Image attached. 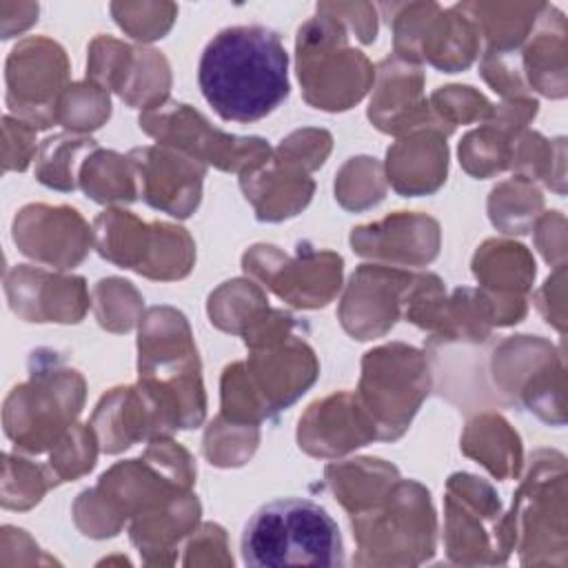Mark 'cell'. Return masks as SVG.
<instances>
[{
    "label": "cell",
    "mask_w": 568,
    "mask_h": 568,
    "mask_svg": "<svg viewBox=\"0 0 568 568\" xmlns=\"http://www.w3.org/2000/svg\"><path fill=\"white\" fill-rule=\"evenodd\" d=\"M240 546L244 564L253 568L344 566V541L335 519L302 497L275 499L255 510Z\"/></svg>",
    "instance_id": "2"
},
{
    "label": "cell",
    "mask_w": 568,
    "mask_h": 568,
    "mask_svg": "<svg viewBox=\"0 0 568 568\" xmlns=\"http://www.w3.org/2000/svg\"><path fill=\"white\" fill-rule=\"evenodd\" d=\"M379 71V84L368 106V118L379 131L402 133L410 126L426 124L428 129L448 135L439 120L426 109L419 69L399 60H384Z\"/></svg>",
    "instance_id": "19"
},
{
    "label": "cell",
    "mask_w": 568,
    "mask_h": 568,
    "mask_svg": "<svg viewBox=\"0 0 568 568\" xmlns=\"http://www.w3.org/2000/svg\"><path fill=\"white\" fill-rule=\"evenodd\" d=\"M464 453L479 459L495 477L506 479L519 473L521 446L519 437L508 428V424L495 415L477 417L468 424L462 444Z\"/></svg>",
    "instance_id": "24"
},
{
    "label": "cell",
    "mask_w": 568,
    "mask_h": 568,
    "mask_svg": "<svg viewBox=\"0 0 568 568\" xmlns=\"http://www.w3.org/2000/svg\"><path fill=\"white\" fill-rule=\"evenodd\" d=\"M129 160L140 175L142 197L171 215L186 217L200 202L204 164L164 146L133 149Z\"/></svg>",
    "instance_id": "14"
},
{
    "label": "cell",
    "mask_w": 568,
    "mask_h": 568,
    "mask_svg": "<svg viewBox=\"0 0 568 568\" xmlns=\"http://www.w3.org/2000/svg\"><path fill=\"white\" fill-rule=\"evenodd\" d=\"M326 479L337 495L335 499L355 515L375 506L399 477L397 470L382 459H355L351 464L328 466Z\"/></svg>",
    "instance_id": "23"
},
{
    "label": "cell",
    "mask_w": 568,
    "mask_h": 568,
    "mask_svg": "<svg viewBox=\"0 0 568 568\" xmlns=\"http://www.w3.org/2000/svg\"><path fill=\"white\" fill-rule=\"evenodd\" d=\"M84 399V382L75 371L49 368L31 357V382L16 386L4 406V430L18 448L42 453L62 439Z\"/></svg>",
    "instance_id": "4"
},
{
    "label": "cell",
    "mask_w": 568,
    "mask_h": 568,
    "mask_svg": "<svg viewBox=\"0 0 568 568\" xmlns=\"http://www.w3.org/2000/svg\"><path fill=\"white\" fill-rule=\"evenodd\" d=\"M357 566H419L435 555L437 521L417 481H395L371 508L351 515Z\"/></svg>",
    "instance_id": "3"
},
{
    "label": "cell",
    "mask_w": 568,
    "mask_h": 568,
    "mask_svg": "<svg viewBox=\"0 0 568 568\" xmlns=\"http://www.w3.org/2000/svg\"><path fill=\"white\" fill-rule=\"evenodd\" d=\"M67 58L58 44L27 40L7 62V104L27 124L47 129L58 122V102L64 93Z\"/></svg>",
    "instance_id": "10"
},
{
    "label": "cell",
    "mask_w": 568,
    "mask_h": 568,
    "mask_svg": "<svg viewBox=\"0 0 568 568\" xmlns=\"http://www.w3.org/2000/svg\"><path fill=\"white\" fill-rule=\"evenodd\" d=\"M244 268L293 306L317 308L339 288L342 257L328 251H300L295 260H286L275 246H253L244 255Z\"/></svg>",
    "instance_id": "11"
},
{
    "label": "cell",
    "mask_w": 568,
    "mask_h": 568,
    "mask_svg": "<svg viewBox=\"0 0 568 568\" xmlns=\"http://www.w3.org/2000/svg\"><path fill=\"white\" fill-rule=\"evenodd\" d=\"M197 82L222 120L257 122L288 98V55L266 27H229L202 51Z\"/></svg>",
    "instance_id": "1"
},
{
    "label": "cell",
    "mask_w": 568,
    "mask_h": 568,
    "mask_svg": "<svg viewBox=\"0 0 568 568\" xmlns=\"http://www.w3.org/2000/svg\"><path fill=\"white\" fill-rule=\"evenodd\" d=\"M351 244L353 251L364 257L399 264H428L437 255L439 226L426 215L399 211L377 224L353 229Z\"/></svg>",
    "instance_id": "18"
},
{
    "label": "cell",
    "mask_w": 568,
    "mask_h": 568,
    "mask_svg": "<svg viewBox=\"0 0 568 568\" xmlns=\"http://www.w3.org/2000/svg\"><path fill=\"white\" fill-rule=\"evenodd\" d=\"M415 275L384 266H359L344 295L339 317L344 328L357 339L384 335L399 317L406 291Z\"/></svg>",
    "instance_id": "13"
},
{
    "label": "cell",
    "mask_w": 568,
    "mask_h": 568,
    "mask_svg": "<svg viewBox=\"0 0 568 568\" xmlns=\"http://www.w3.org/2000/svg\"><path fill=\"white\" fill-rule=\"evenodd\" d=\"M435 104V118L439 124L448 131L455 129V122L464 120H475V118H486L490 115L493 106L481 93H475L470 87H444L433 95Z\"/></svg>",
    "instance_id": "30"
},
{
    "label": "cell",
    "mask_w": 568,
    "mask_h": 568,
    "mask_svg": "<svg viewBox=\"0 0 568 568\" xmlns=\"http://www.w3.org/2000/svg\"><path fill=\"white\" fill-rule=\"evenodd\" d=\"M313 42L297 38V75L304 89V98L324 111L351 109L366 93L373 80V67L368 60L353 49L342 47L333 58H328V40L333 27L322 38L300 29Z\"/></svg>",
    "instance_id": "9"
},
{
    "label": "cell",
    "mask_w": 568,
    "mask_h": 568,
    "mask_svg": "<svg viewBox=\"0 0 568 568\" xmlns=\"http://www.w3.org/2000/svg\"><path fill=\"white\" fill-rule=\"evenodd\" d=\"M328 151H331V133L322 129L320 131L304 129L282 140L275 153V160L302 171H311L324 164Z\"/></svg>",
    "instance_id": "32"
},
{
    "label": "cell",
    "mask_w": 568,
    "mask_h": 568,
    "mask_svg": "<svg viewBox=\"0 0 568 568\" xmlns=\"http://www.w3.org/2000/svg\"><path fill=\"white\" fill-rule=\"evenodd\" d=\"M140 126L166 146L222 171L246 173L268 160V144L262 138H237L213 129L189 104H160L140 115Z\"/></svg>",
    "instance_id": "8"
},
{
    "label": "cell",
    "mask_w": 568,
    "mask_h": 568,
    "mask_svg": "<svg viewBox=\"0 0 568 568\" xmlns=\"http://www.w3.org/2000/svg\"><path fill=\"white\" fill-rule=\"evenodd\" d=\"M13 313L27 322H80L87 311L82 277H62L29 266H16L4 277Z\"/></svg>",
    "instance_id": "16"
},
{
    "label": "cell",
    "mask_w": 568,
    "mask_h": 568,
    "mask_svg": "<svg viewBox=\"0 0 568 568\" xmlns=\"http://www.w3.org/2000/svg\"><path fill=\"white\" fill-rule=\"evenodd\" d=\"M133 164L113 151H98L80 169V184L95 202H133Z\"/></svg>",
    "instance_id": "25"
},
{
    "label": "cell",
    "mask_w": 568,
    "mask_h": 568,
    "mask_svg": "<svg viewBox=\"0 0 568 568\" xmlns=\"http://www.w3.org/2000/svg\"><path fill=\"white\" fill-rule=\"evenodd\" d=\"M109 95L95 84L67 87L58 102V122L69 129H95L109 118Z\"/></svg>",
    "instance_id": "27"
},
{
    "label": "cell",
    "mask_w": 568,
    "mask_h": 568,
    "mask_svg": "<svg viewBox=\"0 0 568 568\" xmlns=\"http://www.w3.org/2000/svg\"><path fill=\"white\" fill-rule=\"evenodd\" d=\"M284 166H286V173H282L280 164L268 166L262 162L260 166L242 173L240 182L246 193V200L255 204L257 220L277 222L295 215L308 204L315 189L313 180H308L295 166H288V164Z\"/></svg>",
    "instance_id": "22"
},
{
    "label": "cell",
    "mask_w": 568,
    "mask_h": 568,
    "mask_svg": "<svg viewBox=\"0 0 568 568\" xmlns=\"http://www.w3.org/2000/svg\"><path fill=\"white\" fill-rule=\"evenodd\" d=\"M13 242L38 262L71 268L87 255L91 233L75 209L31 204L13 220Z\"/></svg>",
    "instance_id": "12"
},
{
    "label": "cell",
    "mask_w": 568,
    "mask_h": 568,
    "mask_svg": "<svg viewBox=\"0 0 568 568\" xmlns=\"http://www.w3.org/2000/svg\"><path fill=\"white\" fill-rule=\"evenodd\" d=\"M359 404L377 428V439H397L428 395V366L410 346L390 344L366 353Z\"/></svg>",
    "instance_id": "5"
},
{
    "label": "cell",
    "mask_w": 568,
    "mask_h": 568,
    "mask_svg": "<svg viewBox=\"0 0 568 568\" xmlns=\"http://www.w3.org/2000/svg\"><path fill=\"white\" fill-rule=\"evenodd\" d=\"M197 517L200 501L184 490L160 508L133 519L129 537L138 546L144 564H173L175 546L195 530Z\"/></svg>",
    "instance_id": "21"
},
{
    "label": "cell",
    "mask_w": 568,
    "mask_h": 568,
    "mask_svg": "<svg viewBox=\"0 0 568 568\" xmlns=\"http://www.w3.org/2000/svg\"><path fill=\"white\" fill-rule=\"evenodd\" d=\"M95 444L98 442L93 439V428L71 426V430L62 435L51 453L49 470L53 484L71 481L82 473L91 470L95 464Z\"/></svg>",
    "instance_id": "28"
},
{
    "label": "cell",
    "mask_w": 568,
    "mask_h": 568,
    "mask_svg": "<svg viewBox=\"0 0 568 568\" xmlns=\"http://www.w3.org/2000/svg\"><path fill=\"white\" fill-rule=\"evenodd\" d=\"M297 439L308 455L335 457L377 439V428L357 397L339 393L306 410L300 419Z\"/></svg>",
    "instance_id": "15"
},
{
    "label": "cell",
    "mask_w": 568,
    "mask_h": 568,
    "mask_svg": "<svg viewBox=\"0 0 568 568\" xmlns=\"http://www.w3.org/2000/svg\"><path fill=\"white\" fill-rule=\"evenodd\" d=\"M473 271L486 286L481 293L488 297L499 295V302L490 304L493 322L497 326L519 322L526 313L521 293L528 291L535 277V262L528 251L521 244L486 242L475 255Z\"/></svg>",
    "instance_id": "17"
},
{
    "label": "cell",
    "mask_w": 568,
    "mask_h": 568,
    "mask_svg": "<svg viewBox=\"0 0 568 568\" xmlns=\"http://www.w3.org/2000/svg\"><path fill=\"white\" fill-rule=\"evenodd\" d=\"M4 466L16 473L20 481L16 486H2V506L4 508H16V510H27L33 504H38L44 495V490L53 484L51 477L44 475L40 466L29 464L27 459L4 455Z\"/></svg>",
    "instance_id": "31"
},
{
    "label": "cell",
    "mask_w": 568,
    "mask_h": 568,
    "mask_svg": "<svg viewBox=\"0 0 568 568\" xmlns=\"http://www.w3.org/2000/svg\"><path fill=\"white\" fill-rule=\"evenodd\" d=\"M95 244L104 260L153 280H180L193 264V242L184 229L142 224L126 211H104L95 220Z\"/></svg>",
    "instance_id": "6"
},
{
    "label": "cell",
    "mask_w": 568,
    "mask_h": 568,
    "mask_svg": "<svg viewBox=\"0 0 568 568\" xmlns=\"http://www.w3.org/2000/svg\"><path fill=\"white\" fill-rule=\"evenodd\" d=\"M446 142L435 129H424L388 149V180L406 197L437 191L446 180Z\"/></svg>",
    "instance_id": "20"
},
{
    "label": "cell",
    "mask_w": 568,
    "mask_h": 568,
    "mask_svg": "<svg viewBox=\"0 0 568 568\" xmlns=\"http://www.w3.org/2000/svg\"><path fill=\"white\" fill-rule=\"evenodd\" d=\"M346 169L357 178L353 180L348 173L339 171V178L335 182V193L342 206L346 209H366L371 204H377L384 197V180L382 169L371 158H353Z\"/></svg>",
    "instance_id": "29"
},
{
    "label": "cell",
    "mask_w": 568,
    "mask_h": 568,
    "mask_svg": "<svg viewBox=\"0 0 568 568\" xmlns=\"http://www.w3.org/2000/svg\"><path fill=\"white\" fill-rule=\"evenodd\" d=\"M493 488L473 475H453L446 497V555L453 564H504L510 548Z\"/></svg>",
    "instance_id": "7"
},
{
    "label": "cell",
    "mask_w": 568,
    "mask_h": 568,
    "mask_svg": "<svg viewBox=\"0 0 568 568\" xmlns=\"http://www.w3.org/2000/svg\"><path fill=\"white\" fill-rule=\"evenodd\" d=\"M84 149H95V142L84 135H53L44 140L40 149V160L36 175L42 184L58 189V191H73L75 180H73V166L75 158Z\"/></svg>",
    "instance_id": "26"
},
{
    "label": "cell",
    "mask_w": 568,
    "mask_h": 568,
    "mask_svg": "<svg viewBox=\"0 0 568 568\" xmlns=\"http://www.w3.org/2000/svg\"><path fill=\"white\" fill-rule=\"evenodd\" d=\"M184 566H195V564H222L229 566L233 564L231 555L226 552V535L220 526L206 524L202 526L191 544L186 546V557L182 559Z\"/></svg>",
    "instance_id": "33"
}]
</instances>
